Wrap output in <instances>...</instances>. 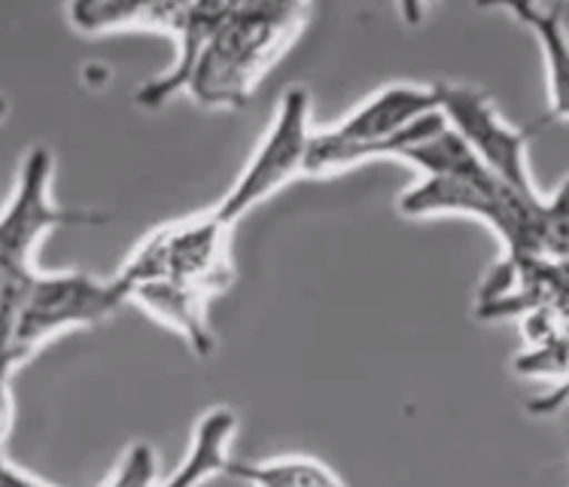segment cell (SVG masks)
<instances>
[{
	"label": "cell",
	"mask_w": 569,
	"mask_h": 487,
	"mask_svg": "<svg viewBox=\"0 0 569 487\" xmlns=\"http://www.w3.org/2000/svg\"><path fill=\"white\" fill-rule=\"evenodd\" d=\"M542 308H567V262L560 259L502 256L488 271L476 302L481 320H521Z\"/></svg>",
	"instance_id": "9c48e42d"
},
{
	"label": "cell",
	"mask_w": 569,
	"mask_h": 487,
	"mask_svg": "<svg viewBox=\"0 0 569 487\" xmlns=\"http://www.w3.org/2000/svg\"><path fill=\"white\" fill-rule=\"evenodd\" d=\"M238 429V415L232 408H213L198 420L192 433V445L183 466L168 481H156V487H201L208 478L222 476L229 460V441Z\"/></svg>",
	"instance_id": "4fadbf2b"
},
{
	"label": "cell",
	"mask_w": 569,
	"mask_h": 487,
	"mask_svg": "<svg viewBox=\"0 0 569 487\" xmlns=\"http://www.w3.org/2000/svg\"><path fill=\"white\" fill-rule=\"evenodd\" d=\"M0 487H52L47 481H40L31 473H24L16 464L7 460V454L0 451Z\"/></svg>",
	"instance_id": "2e32d148"
},
{
	"label": "cell",
	"mask_w": 569,
	"mask_h": 487,
	"mask_svg": "<svg viewBox=\"0 0 569 487\" xmlns=\"http://www.w3.org/2000/svg\"><path fill=\"white\" fill-rule=\"evenodd\" d=\"M222 476L247 487H348L336 469L308 454H287L268 460H226Z\"/></svg>",
	"instance_id": "7c38bea8"
},
{
	"label": "cell",
	"mask_w": 569,
	"mask_h": 487,
	"mask_svg": "<svg viewBox=\"0 0 569 487\" xmlns=\"http://www.w3.org/2000/svg\"><path fill=\"white\" fill-rule=\"evenodd\" d=\"M511 12L523 28H530L536 43L542 47V59H546L548 73V98H551V113L555 119H567L569 110V52H567V7L563 3H509L502 7Z\"/></svg>",
	"instance_id": "8fae6325"
},
{
	"label": "cell",
	"mask_w": 569,
	"mask_h": 487,
	"mask_svg": "<svg viewBox=\"0 0 569 487\" xmlns=\"http://www.w3.org/2000/svg\"><path fill=\"white\" fill-rule=\"evenodd\" d=\"M52 175H56V156L49 147H31L19 165L16 192L0 210V378H10L7 366L10 354L12 326L16 314L22 308V299L31 280L40 268L34 256L40 241L61 226H80L92 220L89 213L68 210L52 201Z\"/></svg>",
	"instance_id": "277c9868"
},
{
	"label": "cell",
	"mask_w": 569,
	"mask_h": 487,
	"mask_svg": "<svg viewBox=\"0 0 569 487\" xmlns=\"http://www.w3.org/2000/svg\"><path fill=\"white\" fill-rule=\"evenodd\" d=\"M229 235L232 226H226L213 210L177 220L147 235L113 278L122 284L126 299L128 287L140 280H174L213 299L234 280Z\"/></svg>",
	"instance_id": "5b68a950"
},
{
	"label": "cell",
	"mask_w": 569,
	"mask_h": 487,
	"mask_svg": "<svg viewBox=\"0 0 569 487\" xmlns=\"http://www.w3.org/2000/svg\"><path fill=\"white\" fill-rule=\"evenodd\" d=\"M7 113H10V101H7V98L0 95V119L7 117Z\"/></svg>",
	"instance_id": "e0dca14e"
},
{
	"label": "cell",
	"mask_w": 569,
	"mask_h": 487,
	"mask_svg": "<svg viewBox=\"0 0 569 487\" xmlns=\"http://www.w3.org/2000/svg\"><path fill=\"white\" fill-rule=\"evenodd\" d=\"M406 217L466 213L485 222L502 244V256L521 259H560L567 262V183L551 196H521L472 159L457 171L420 177V183L399 198Z\"/></svg>",
	"instance_id": "6da1fadb"
},
{
	"label": "cell",
	"mask_w": 569,
	"mask_h": 487,
	"mask_svg": "<svg viewBox=\"0 0 569 487\" xmlns=\"http://www.w3.org/2000/svg\"><path fill=\"white\" fill-rule=\"evenodd\" d=\"M104 487H156V451L147 441L131 445Z\"/></svg>",
	"instance_id": "9a60e30c"
},
{
	"label": "cell",
	"mask_w": 569,
	"mask_h": 487,
	"mask_svg": "<svg viewBox=\"0 0 569 487\" xmlns=\"http://www.w3.org/2000/svg\"><path fill=\"white\" fill-rule=\"evenodd\" d=\"M311 92L305 86H290L280 95V107L274 110L271 126L259 140V147L244 165L241 177L226 192L213 213L226 226H234L244 213L262 205L278 189L305 175L308 147H311Z\"/></svg>",
	"instance_id": "52a82bcc"
},
{
	"label": "cell",
	"mask_w": 569,
	"mask_h": 487,
	"mask_svg": "<svg viewBox=\"0 0 569 487\" xmlns=\"http://www.w3.org/2000/svg\"><path fill=\"white\" fill-rule=\"evenodd\" d=\"M432 95L448 128L490 175L521 196H539L527 162V131L509 126L488 95L472 86L432 82Z\"/></svg>",
	"instance_id": "ba28073f"
},
{
	"label": "cell",
	"mask_w": 569,
	"mask_h": 487,
	"mask_svg": "<svg viewBox=\"0 0 569 487\" xmlns=\"http://www.w3.org/2000/svg\"><path fill=\"white\" fill-rule=\"evenodd\" d=\"M126 302V290L113 275L94 278L82 271H37L16 314L7 366L16 371L52 338L104 324Z\"/></svg>",
	"instance_id": "8992f818"
},
{
	"label": "cell",
	"mask_w": 569,
	"mask_h": 487,
	"mask_svg": "<svg viewBox=\"0 0 569 487\" xmlns=\"http://www.w3.org/2000/svg\"><path fill=\"white\" fill-rule=\"evenodd\" d=\"M515 371L523 378L548 381L558 378L563 384L567 378V341H548V345H527L515 357Z\"/></svg>",
	"instance_id": "5bb4252c"
},
{
	"label": "cell",
	"mask_w": 569,
	"mask_h": 487,
	"mask_svg": "<svg viewBox=\"0 0 569 487\" xmlns=\"http://www.w3.org/2000/svg\"><path fill=\"white\" fill-rule=\"evenodd\" d=\"M445 126L432 86L390 82L332 128L315 131L305 175L326 177L372 159H399Z\"/></svg>",
	"instance_id": "3957f363"
},
{
	"label": "cell",
	"mask_w": 569,
	"mask_h": 487,
	"mask_svg": "<svg viewBox=\"0 0 569 487\" xmlns=\"http://www.w3.org/2000/svg\"><path fill=\"white\" fill-rule=\"evenodd\" d=\"M305 3H222L183 92L208 110H241L308 24Z\"/></svg>",
	"instance_id": "7a4b0ae2"
},
{
	"label": "cell",
	"mask_w": 569,
	"mask_h": 487,
	"mask_svg": "<svg viewBox=\"0 0 569 487\" xmlns=\"http://www.w3.org/2000/svg\"><path fill=\"white\" fill-rule=\"evenodd\" d=\"M128 302H138L152 320L183 336V341L201 360H208L217 348V338L208 324V296L180 287L174 280H140L128 287Z\"/></svg>",
	"instance_id": "30bf717a"
}]
</instances>
